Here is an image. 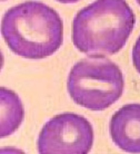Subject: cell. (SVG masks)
<instances>
[{"instance_id":"obj_1","label":"cell","mask_w":140,"mask_h":154,"mask_svg":"<svg viewBox=\"0 0 140 154\" xmlns=\"http://www.w3.org/2000/svg\"><path fill=\"white\" fill-rule=\"evenodd\" d=\"M1 35L16 55L43 59L62 45L64 23L59 14L41 1H25L4 15Z\"/></svg>"},{"instance_id":"obj_2","label":"cell","mask_w":140,"mask_h":154,"mask_svg":"<svg viewBox=\"0 0 140 154\" xmlns=\"http://www.w3.org/2000/svg\"><path fill=\"white\" fill-rule=\"evenodd\" d=\"M135 23V14L126 0H96L77 12L72 21V42L83 54H117Z\"/></svg>"},{"instance_id":"obj_3","label":"cell","mask_w":140,"mask_h":154,"mask_svg":"<svg viewBox=\"0 0 140 154\" xmlns=\"http://www.w3.org/2000/svg\"><path fill=\"white\" fill-rule=\"evenodd\" d=\"M124 84L122 72L117 64L102 56H94L72 66L67 91L76 104L99 112L120 98Z\"/></svg>"},{"instance_id":"obj_4","label":"cell","mask_w":140,"mask_h":154,"mask_svg":"<svg viewBox=\"0 0 140 154\" xmlns=\"http://www.w3.org/2000/svg\"><path fill=\"white\" fill-rule=\"evenodd\" d=\"M94 144V128L86 117L62 113L42 126L37 141L41 154H86Z\"/></svg>"},{"instance_id":"obj_5","label":"cell","mask_w":140,"mask_h":154,"mask_svg":"<svg viewBox=\"0 0 140 154\" xmlns=\"http://www.w3.org/2000/svg\"><path fill=\"white\" fill-rule=\"evenodd\" d=\"M112 142L128 153H140V104H126L115 113L109 125Z\"/></svg>"},{"instance_id":"obj_6","label":"cell","mask_w":140,"mask_h":154,"mask_svg":"<svg viewBox=\"0 0 140 154\" xmlns=\"http://www.w3.org/2000/svg\"><path fill=\"white\" fill-rule=\"evenodd\" d=\"M1 105V125L0 136L4 139L15 133L22 123L23 106L19 96L10 89L0 88Z\"/></svg>"},{"instance_id":"obj_7","label":"cell","mask_w":140,"mask_h":154,"mask_svg":"<svg viewBox=\"0 0 140 154\" xmlns=\"http://www.w3.org/2000/svg\"><path fill=\"white\" fill-rule=\"evenodd\" d=\"M133 63L135 68L137 69V72L140 74V35L137 39V42H135V46L133 48Z\"/></svg>"},{"instance_id":"obj_8","label":"cell","mask_w":140,"mask_h":154,"mask_svg":"<svg viewBox=\"0 0 140 154\" xmlns=\"http://www.w3.org/2000/svg\"><path fill=\"white\" fill-rule=\"evenodd\" d=\"M58 2H61V4H75L77 1H80V0H56Z\"/></svg>"},{"instance_id":"obj_9","label":"cell","mask_w":140,"mask_h":154,"mask_svg":"<svg viewBox=\"0 0 140 154\" xmlns=\"http://www.w3.org/2000/svg\"><path fill=\"white\" fill-rule=\"evenodd\" d=\"M136 1H137V4H138L140 6V0H136Z\"/></svg>"},{"instance_id":"obj_10","label":"cell","mask_w":140,"mask_h":154,"mask_svg":"<svg viewBox=\"0 0 140 154\" xmlns=\"http://www.w3.org/2000/svg\"><path fill=\"white\" fill-rule=\"evenodd\" d=\"M1 1H4V0H1Z\"/></svg>"}]
</instances>
